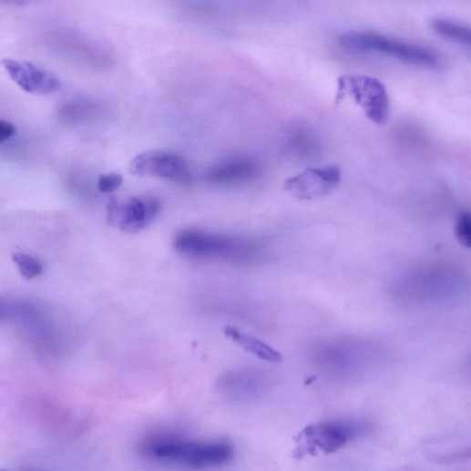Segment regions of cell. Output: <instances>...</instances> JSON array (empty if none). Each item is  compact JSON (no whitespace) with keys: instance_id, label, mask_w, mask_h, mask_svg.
<instances>
[{"instance_id":"cell-1","label":"cell","mask_w":471,"mask_h":471,"mask_svg":"<svg viewBox=\"0 0 471 471\" xmlns=\"http://www.w3.org/2000/svg\"><path fill=\"white\" fill-rule=\"evenodd\" d=\"M3 323L23 333L38 351L58 354L65 351L69 324L51 308L31 301H3L0 310Z\"/></svg>"},{"instance_id":"cell-2","label":"cell","mask_w":471,"mask_h":471,"mask_svg":"<svg viewBox=\"0 0 471 471\" xmlns=\"http://www.w3.org/2000/svg\"><path fill=\"white\" fill-rule=\"evenodd\" d=\"M176 251L196 260L223 261L238 264L264 261L268 253L265 245L256 240L234 235L186 229L173 240Z\"/></svg>"},{"instance_id":"cell-3","label":"cell","mask_w":471,"mask_h":471,"mask_svg":"<svg viewBox=\"0 0 471 471\" xmlns=\"http://www.w3.org/2000/svg\"><path fill=\"white\" fill-rule=\"evenodd\" d=\"M141 451L149 457L193 467H208L227 463L233 455L225 442H200L171 434H158L146 439Z\"/></svg>"},{"instance_id":"cell-4","label":"cell","mask_w":471,"mask_h":471,"mask_svg":"<svg viewBox=\"0 0 471 471\" xmlns=\"http://www.w3.org/2000/svg\"><path fill=\"white\" fill-rule=\"evenodd\" d=\"M339 44L351 52L378 54L418 67L440 64L439 56L432 49L374 33H347L339 37Z\"/></svg>"},{"instance_id":"cell-5","label":"cell","mask_w":471,"mask_h":471,"mask_svg":"<svg viewBox=\"0 0 471 471\" xmlns=\"http://www.w3.org/2000/svg\"><path fill=\"white\" fill-rule=\"evenodd\" d=\"M363 345L353 339H334L316 347L313 359L326 375L338 381H352L364 361Z\"/></svg>"},{"instance_id":"cell-6","label":"cell","mask_w":471,"mask_h":471,"mask_svg":"<svg viewBox=\"0 0 471 471\" xmlns=\"http://www.w3.org/2000/svg\"><path fill=\"white\" fill-rule=\"evenodd\" d=\"M349 96L373 123L385 125L390 117V99L384 84L374 77L346 76L339 80V98Z\"/></svg>"},{"instance_id":"cell-7","label":"cell","mask_w":471,"mask_h":471,"mask_svg":"<svg viewBox=\"0 0 471 471\" xmlns=\"http://www.w3.org/2000/svg\"><path fill=\"white\" fill-rule=\"evenodd\" d=\"M365 431L363 423L353 419L330 420L312 424L302 432L299 441L303 453H334L354 441Z\"/></svg>"},{"instance_id":"cell-8","label":"cell","mask_w":471,"mask_h":471,"mask_svg":"<svg viewBox=\"0 0 471 471\" xmlns=\"http://www.w3.org/2000/svg\"><path fill=\"white\" fill-rule=\"evenodd\" d=\"M48 46L58 56L92 70H105L113 65V57L101 45L79 33L59 30L48 37Z\"/></svg>"},{"instance_id":"cell-9","label":"cell","mask_w":471,"mask_h":471,"mask_svg":"<svg viewBox=\"0 0 471 471\" xmlns=\"http://www.w3.org/2000/svg\"><path fill=\"white\" fill-rule=\"evenodd\" d=\"M130 171L135 175L164 179L185 186L194 182L189 163L170 151L152 150L139 154L131 161Z\"/></svg>"},{"instance_id":"cell-10","label":"cell","mask_w":471,"mask_h":471,"mask_svg":"<svg viewBox=\"0 0 471 471\" xmlns=\"http://www.w3.org/2000/svg\"><path fill=\"white\" fill-rule=\"evenodd\" d=\"M160 210V201L151 196L113 200L108 206V220L124 232L137 233L148 228Z\"/></svg>"},{"instance_id":"cell-11","label":"cell","mask_w":471,"mask_h":471,"mask_svg":"<svg viewBox=\"0 0 471 471\" xmlns=\"http://www.w3.org/2000/svg\"><path fill=\"white\" fill-rule=\"evenodd\" d=\"M342 171L336 166L309 168L288 179L285 190L301 201H312L322 199L340 184Z\"/></svg>"},{"instance_id":"cell-12","label":"cell","mask_w":471,"mask_h":471,"mask_svg":"<svg viewBox=\"0 0 471 471\" xmlns=\"http://www.w3.org/2000/svg\"><path fill=\"white\" fill-rule=\"evenodd\" d=\"M266 374L255 369L230 371L220 376L218 390L236 402H248L261 397L269 386Z\"/></svg>"},{"instance_id":"cell-13","label":"cell","mask_w":471,"mask_h":471,"mask_svg":"<svg viewBox=\"0 0 471 471\" xmlns=\"http://www.w3.org/2000/svg\"><path fill=\"white\" fill-rule=\"evenodd\" d=\"M3 65L11 79L28 93L46 96L60 87V82L53 73L32 63L5 59Z\"/></svg>"},{"instance_id":"cell-14","label":"cell","mask_w":471,"mask_h":471,"mask_svg":"<svg viewBox=\"0 0 471 471\" xmlns=\"http://www.w3.org/2000/svg\"><path fill=\"white\" fill-rule=\"evenodd\" d=\"M261 173V165L256 160L237 157L211 167L206 173V180L215 187H236L255 180Z\"/></svg>"},{"instance_id":"cell-15","label":"cell","mask_w":471,"mask_h":471,"mask_svg":"<svg viewBox=\"0 0 471 471\" xmlns=\"http://www.w3.org/2000/svg\"><path fill=\"white\" fill-rule=\"evenodd\" d=\"M224 333L239 346L260 359L267 362L282 360V355L277 350L257 338L245 334L236 327H226Z\"/></svg>"},{"instance_id":"cell-16","label":"cell","mask_w":471,"mask_h":471,"mask_svg":"<svg viewBox=\"0 0 471 471\" xmlns=\"http://www.w3.org/2000/svg\"><path fill=\"white\" fill-rule=\"evenodd\" d=\"M432 29L439 36L471 50V27L445 19H435Z\"/></svg>"},{"instance_id":"cell-17","label":"cell","mask_w":471,"mask_h":471,"mask_svg":"<svg viewBox=\"0 0 471 471\" xmlns=\"http://www.w3.org/2000/svg\"><path fill=\"white\" fill-rule=\"evenodd\" d=\"M291 145L296 154L303 159L314 157L321 149L318 138L305 129H299L292 135Z\"/></svg>"},{"instance_id":"cell-18","label":"cell","mask_w":471,"mask_h":471,"mask_svg":"<svg viewBox=\"0 0 471 471\" xmlns=\"http://www.w3.org/2000/svg\"><path fill=\"white\" fill-rule=\"evenodd\" d=\"M97 107L89 101H72L63 106L59 111L62 120L67 123H75L87 118L96 112Z\"/></svg>"},{"instance_id":"cell-19","label":"cell","mask_w":471,"mask_h":471,"mask_svg":"<svg viewBox=\"0 0 471 471\" xmlns=\"http://www.w3.org/2000/svg\"><path fill=\"white\" fill-rule=\"evenodd\" d=\"M13 261L16 264L21 275L26 280L36 279L44 272L42 262L28 253L16 252L13 254Z\"/></svg>"},{"instance_id":"cell-20","label":"cell","mask_w":471,"mask_h":471,"mask_svg":"<svg viewBox=\"0 0 471 471\" xmlns=\"http://www.w3.org/2000/svg\"><path fill=\"white\" fill-rule=\"evenodd\" d=\"M455 237L460 245L471 248V213L462 212L455 225Z\"/></svg>"},{"instance_id":"cell-21","label":"cell","mask_w":471,"mask_h":471,"mask_svg":"<svg viewBox=\"0 0 471 471\" xmlns=\"http://www.w3.org/2000/svg\"><path fill=\"white\" fill-rule=\"evenodd\" d=\"M124 178L119 173H108L102 175L98 179V190L103 194H111L118 190L122 186Z\"/></svg>"},{"instance_id":"cell-22","label":"cell","mask_w":471,"mask_h":471,"mask_svg":"<svg viewBox=\"0 0 471 471\" xmlns=\"http://www.w3.org/2000/svg\"><path fill=\"white\" fill-rule=\"evenodd\" d=\"M17 132L16 127L6 120L0 121V142L5 143L13 138Z\"/></svg>"},{"instance_id":"cell-23","label":"cell","mask_w":471,"mask_h":471,"mask_svg":"<svg viewBox=\"0 0 471 471\" xmlns=\"http://www.w3.org/2000/svg\"><path fill=\"white\" fill-rule=\"evenodd\" d=\"M35 0H2V3L10 6H24L27 5Z\"/></svg>"}]
</instances>
